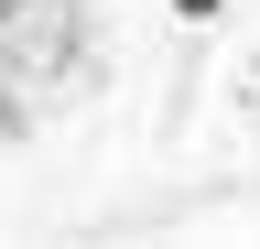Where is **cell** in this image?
Segmentation results:
<instances>
[{
  "instance_id": "7a4b0ae2",
  "label": "cell",
  "mask_w": 260,
  "mask_h": 249,
  "mask_svg": "<svg viewBox=\"0 0 260 249\" xmlns=\"http://www.w3.org/2000/svg\"><path fill=\"white\" fill-rule=\"evenodd\" d=\"M22 11H32V0H0V22H22Z\"/></svg>"
},
{
  "instance_id": "6da1fadb",
  "label": "cell",
  "mask_w": 260,
  "mask_h": 249,
  "mask_svg": "<svg viewBox=\"0 0 260 249\" xmlns=\"http://www.w3.org/2000/svg\"><path fill=\"white\" fill-rule=\"evenodd\" d=\"M174 11H184V22H217V11H228V0H174Z\"/></svg>"
}]
</instances>
